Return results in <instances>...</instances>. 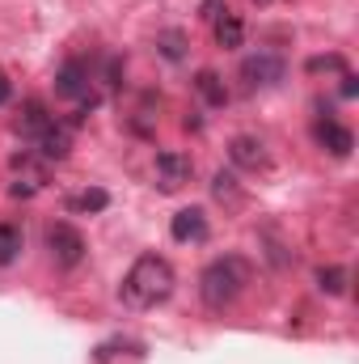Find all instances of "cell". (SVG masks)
Instances as JSON below:
<instances>
[{
  "instance_id": "obj_1",
  "label": "cell",
  "mask_w": 359,
  "mask_h": 364,
  "mask_svg": "<svg viewBox=\"0 0 359 364\" xmlns=\"http://www.w3.org/2000/svg\"><path fill=\"white\" fill-rule=\"evenodd\" d=\"M174 284H178V275L170 267V259H161V255H140L127 275H123V288H118V296H123V305H131V309H157V305H165L170 296H174Z\"/></svg>"
},
{
  "instance_id": "obj_2",
  "label": "cell",
  "mask_w": 359,
  "mask_h": 364,
  "mask_svg": "<svg viewBox=\"0 0 359 364\" xmlns=\"http://www.w3.org/2000/svg\"><path fill=\"white\" fill-rule=\"evenodd\" d=\"M250 279H254V267H250V259L245 255H220V259H211L203 275H199V296H203V305L207 309H228L245 288H250Z\"/></svg>"
},
{
  "instance_id": "obj_3",
  "label": "cell",
  "mask_w": 359,
  "mask_h": 364,
  "mask_svg": "<svg viewBox=\"0 0 359 364\" xmlns=\"http://www.w3.org/2000/svg\"><path fill=\"white\" fill-rule=\"evenodd\" d=\"M43 246H47V255H51V263H55L60 272H77V267L85 263V255H89L85 233H81L72 220H51V225L43 229Z\"/></svg>"
},
{
  "instance_id": "obj_4",
  "label": "cell",
  "mask_w": 359,
  "mask_h": 364,
  "mask_svg": "<svg viewBox=\"0 0 359 364\" xmlns=\"http://www.w3.org/2000/svg\"><path fill=\"white\" fill-rule=\"evenodd\" d=\"M283 77H287V60L275 55V51H254V55L241 60V81H245V90L250 93L275 90Z\"/></svg>"
},
{
  "instance_id": "obj_5",
  "label": "cell",
  "mask_w": 359,
  "mask_h": 364,
  "mask_svg": "<svg viewBox=\"0 0 359 364\" xmlns=\"http://www.w3.org/2000/svg\"><path fill=\"white\" fill-rule=\"evenodd\" d=\"M194 174V161L178 153V149H165V153H157V166H153V178H157V191H165V195H174L182 191L186 182Z\"/></svg>"
},
{
  "instance_id": "obj_6",
  "label": "cell",
  "mask_w": 359,
  "mask_h": 364,
  "mask_svg": "<svg viewBox=\"0 0 359 364\" xmlns=\"http://www.w3.org/2000/svg\"><path fill=\"white\" fill-rule=\"evenodd\" d=\"M313 140H317V149H326V153L338 157V161H347L351 149H355V132H351L347 123H338L334 114H321V119L313 123Z\"/></svg>"
},
{
  "instance_id": "obj_7",
  "label": "cell",
  "mask_w": 359,
  "mask_h": 364,
  "mask_svg": "<svg viewBox=\"0 0 359 364\" xmlns=\"http://www.w3.org/2000/svg\"><path fill=\"white\" fill-rule=\"evenodd\" d=\"M34 157H38L43 166H51V161H68V157H72V127L60 123V119H51V123L34 136Z\"/></svg>"
},
{
  "instance_id": "obj_8",
  "label": "cell",
  "mask_w": 359,
  "mask_h": 364,
  "mask_svg": "<svg viewBox=\"0 0 359 364\" xmlns=\"http://www.w3.org/2000/svg\"><path fill=\"white\" fill-rule=\"evenodd\" d=\"M13 174H17V182L9 186L13 199H30V195H38V191L47 186V166H43L34 153H17V157H13Z\"/></svg>"
},
{
  "instance_id": "obj_9",
  "label": "cell",
  "mask_w": 359,
  "mask_h": 364,
  "mask_svg": "<svg viewBox=\"0 0 359 364\" xmlns=\"http://www.w3.org/2000/svg\"><path fill=\"white\" fill-rule=\"evenodd\" d=\"M228 161H233L237 170H245V174L270 170V153H267V144H263L258 136H245V132L228 140Z\"/></svg>"
},
{
  "instance_id": "obj_10",
  "label": "cell",
  "mask_w": 359,
  "mask_h": 364,
  "mask_svg": "<svg viewBox=\"0 0 359 364\" xmlns=\"http://www.w3.org/2000/svg\"><path fill=\"white\" fill-rule=\"evenodd\" d=\"M211 30H216V47H224V51H237V47L245 43V21H241V13H233L228 4L211 17Z\"/></svg>"
},
{
  "instance_id": "obj_11",
  "label": "cell",
  "mask_w": 359,
  "mask_h": 364,
  "mask_svg": "<svg viewBox=\"0 0 359 364\" xmlns=\"http://www.w3.org/2000/svg\"><path fill=\"white\" fill-rule=\"evenodd\" d=\"M170 237L174 242H203L207 237V212L203 208H182V212H174Z\"/></svg>"
},
{
  "instance_id": "obj_12",
  "label": "cell",
  "mask_w": 359,
  "mask_h": 364,
  "mask_svg": "<svg viewBox=\"0 0 359 364\" xmlns=\"http://www.w3.org/2000/svg\"><path fill=\"white\" fill-rule=\"evenodd\" d=\"M51 119H55V114H47V106H43L38 97H30V102H21V110H17V119H13V132L26 136V140H34Z\"/></svg>"
},
{
  "instance_id": "obj_13",
  "label": "cell",
  "mask_w": 359,
  "mask_h": 364,
  "mask_svg": "<svg viewBox=\"0 0 359 364\" xmlns=\"http://www.w3.org/2000/svg\"><path fill=\"white\" fill-rule=\"evenodd\" d=\"M194 93H199L207 106H228V85H224V77L211 73V68H199V73H194Z\"/></svg>"
},
{
  "instance_id": "obj_14",
  "label": "cell",
  "mask_w": 359,
  "mask_h": 364,
  "mask_svg": "<svg viewBox=\"0 0 359 364\" xmlns=\"http://www.w3.org/2000/svg\"><path fill=\"white\" fill-rule=\"evenodd\" d=\"M21 250H26V233H21V225L0 220V267H13V263L21 259Z\"/></svg>"
},
{
  "instance_id": "obj_15",
  "label": "cell",
  "mask_w": 359,
  "mask_h": 364,
  "mask_svg": "<svg viewBox=\"0 0 359 364\" xmlns=\"http://www.w3.org/2000/svg\"><path fill=\"white\" fill-rule=\"evenodd\" d=\"M110 208V191H101V186H85L81 195H72L68 199V212H106Z\"/></svg>"
},
{
  "instance_id": "obj_16",
  "label": "cell",
  "mask_w": 359,
  "mask_h": 364,
  "mask_svg": "<svg viewBox=\"0 0 359 364\" xmlns=\"http://www.w3.org/2000/svg\"><path fill=\"white\" fill-rule=\"evenodd\" d=\"M211 195L220 199V203H228V208H237L245 195H241V186H237V174H228V170H220L216 178H211Z\"/></svg>"
},
{
  "instance_id": "obj_17",
  "label": "cell",
  "mask_w": 359,
  "mask_h": 364,
  "mask_svg": "<svg viewBox=\"0 0 359 364\" xmlns=\"http://www.w3.org/2000/svg\"><path fill=\"white\" fill-rule=\"evenodd\" d=\"M157 51H161L170 64H182V60H186V34H182V30H161V34H157Z\"/></svg>"
},
{
  "instance_id": "obj_18",
  "label": "cell",
  "mask_w": 359,
  "mask_h": 364,
  "mask_svg": "<svg viewBox=\"0 0 359 364\" xmlns=\"http://www.w3.org/2000/svg\"><path fill=\"white\" fill-rule=\"evenodd\" d=\"M317 288H321L326 296H343V292H347V272H343V267H321V272H317Z\"/></svg>"
},
{
  "instance_id": "obj_19",
  "label": "cell",
  "mask_w": 359,
  "mask_h": 364,
  "mask_svg": "<svg viewBox=\"0 0 359 364\" xmlns=\"http://www.w3.org/2000/svg\"><path fill=\"white\" fill-rule=\"evenodd\" d=\"M304 73H313V77H317V73H338V77H343V73H347V60H343L338 51H330V55H313V60L304 64Z\"/></svg>"
},
{
  "instance_id": "obj_20",
  "label": "cell",
  "mask_w": 359,
  "mask_h": 364,
  "mask_svg": "<svg viewBox=\"0 0 359 364\" xmlns=\"http://www.w3.org/2000/svg\"><path fill=\"white\" fill-rule=\"evenodd\" d=\"M355 93H359L355 77H351V73H343V97H347V102H351V97H355Z\"/></svg>"
},
{
  "instance_id": "obj_21",
  "label": "cell",
  "mask_w": 359,
  "mask_h": 364,
  "mask_svg": "<svg viewBox=\"0 0 359 364\" xmlns=\"http://www.w3.org/2000/svg\"><path fill=\"white\" fill-rule=\"evenodd\" d=\"M9 97H13V81H9V77H4V73H0V106H4V102H9Z\"/></svg>"
},
{
  "instance_id": "obj_22",
  "label": "cell",
  "mask_w": 359,
  "mask_h": 364,
  "mask_svg": "<svg viewBox=\"0 0 359 364\" xmlns=\"http://www.w3.org/2000/svg\"><path fill=\"white\" fill-rule=\"evenodd\" d=\"M258 4H270V0H258Z\"/></svg>"
}]
</instances>
